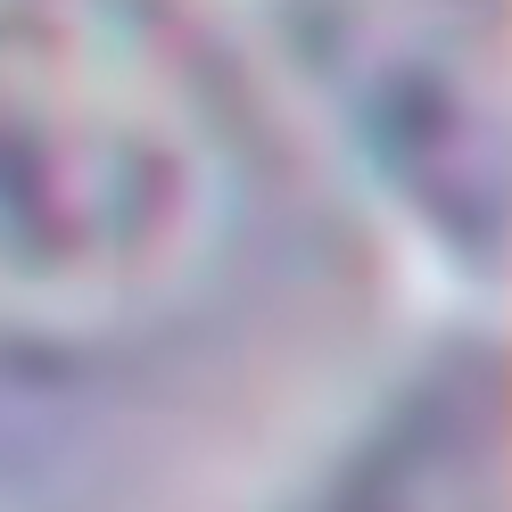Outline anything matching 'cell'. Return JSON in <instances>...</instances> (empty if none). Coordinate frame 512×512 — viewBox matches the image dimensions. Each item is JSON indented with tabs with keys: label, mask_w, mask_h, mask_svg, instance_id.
Listing matches in <instances>:
<instances>
[{
	"label": "cell",
	"mask_w": 512,
	"mask_h": 512,
	"mask_svg": "<svg viewBox=\"0 0 512 512\" xmlns=\"http://www.w3.org/2000/svg\"><path fill=\"white\" fill-rule=\"evenodd\" d=\"M232 199L240 133L174 0H0V331L157 314Z\"/></svg>",
	"instance_id": "obj_1"
},
{
	"label": "cell",
	"mask_w": 512,
	"mask_h": 512,
	"mask_svg": "<svg viewBox=\"0 0 512 512\" xmlns=\"http://www.w3.org/2000/svg\"><path fill=\"white\" fill-rule=\"evenodd\" d=\"M290 512H512V372L455 356L380 413Z\"/></svg>",
	"instance_id": "obj_2"
}]
</instances>
